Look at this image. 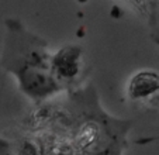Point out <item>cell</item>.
Segmentation results:
<instances>
[{
  "label": "cell",
  "mask_w": 159,
  "mask_h": 155,
  "mask_svg": "<svg viewBox=\"0 0 159 155\" xmlns=\"http://www.w3.org/2000/svg\"><path fill=\"white\" fill-rule=\"evenodd\" d=\"M49 119L57 121L72 155H123L134 121L108 114L93 85L70 89L68 99Z\"/></svg>",
  "instance_id": "6da1fadb"
},
{
  "label": "cell",
  "mask_w": 159,
  "mask_h": 155,
  "mask_svg": "<svg viewBox=\"0 0 159 155\" xmlns=\"http://www.w3.org/2000/svg\"><path fill=\"white\" fill-rule=\"evenodd\" d=\"M4 26L6 37L0 66L14 75L18 89L35 105H42L65 90L52 73L48 42L27 30L17 18H7Z\"/></svg>",
  "instance_id": "7a4b0ae2"
},
{
  "label": "cell",
  "mask_w": 159,
  "mask_h": 155,
  "mask_svg": "<svg viewBox=\"0 0 159 155\" xmlns=\"http://www.w3.org/2000/svg\"><path fill=\"white\" fill-rule=\"evenodd\" d=\"M83 51L78 45H65L52 55L51 68L55 79L63 89H72L82 72Z\"/></svg>",
  "instance_id": "3957f363"
},
{
  "label": "cell",
  "mask_w": 159,
  "mask_h": 155,
  "mask_svg": "<svg viewBox=\"0 0 159 155\" xmlns=\"http://www.w3.org/2000/svg\"><path fill=\"white\" fill-rule=\"evenodd\" d=\"M127 93L134 101H147L159 95V73L151 69L139 71L129 79Z\"/></svg>",
  "instance_id": "277c9868"
},
{
  "label": "cell",
  "mask_w": 159,
  "mask_h": 155,
  "mask_svg": "<svg viewBox=\"0 0 159 155\" xmlns=\"http://www.w3.org/2000/svg\"><path fill=\"white\" fill-rule=\"evenodd\" d=\"M0 155H14L13 144L3 137H0Z\"/></svg>",
  "instance_id": "5b68a950"
},
{
  "label": "cell",
  "mask_w": 159,
  "mask_h": 155,
  "mask_svg": "<svg viewBox=\"0 0 159 155\" xmlns=\"http://www.w3.org/2000/svg\"><path fill=\"white\" fill-rule=\"evenodd\" d=\"M152 37H153V40H155L156 44H159V21H158V24L155 26V31H153Z\"/></svg>",
  "instance_id": "8992f818"
}]
</instances>
